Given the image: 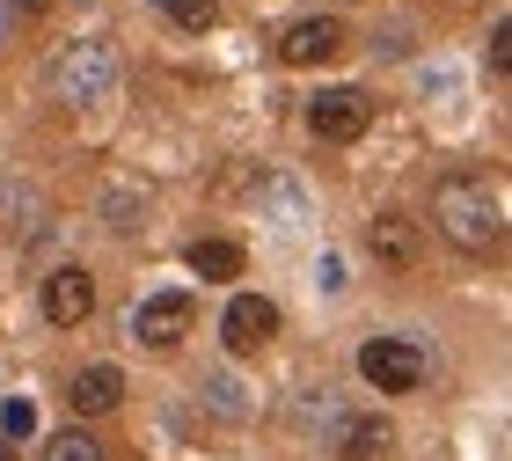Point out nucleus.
<instances>
[{
  "label": "nucleus",
  "mask_w": 512,
  "mask_h": 461,
  "mask_svg": "<svg viewBox=\"0 0 512 461\" xmlns=\"http://www.w3.org/2000/svg\"><path fill=\"white\" fill-rule=\"evenodd\" d=\"M432 227L454 249H498L505 242V205L483 176H447L432 191Z\"/></svg>",
  "instance_id": "1"
},
{
  "label": "nucleus",
  "mask_w": 512,
  "mask_h": 461,
  "mask_svg": "<svg viewBox=\"0 0 512 461\" xmlns=\"http://www.w3.org/2000/svg\"><path fill=\"white\" fill-rule=\"evenodd\" d=\"M110 81H118V59H110L103 37L59 44V59H52V96H59V103H74V110H81V103H103Z\"/></svg>",
  "instance_id": "2"
},
{
  "label": "nucleus",
  "mask_w": 512,
  "mask_h": 461,
  "mask_svg": "<svg viewBox=\"0 0 512 461\" xmlns=\"http://www.w3.org/2000/svg\"><path fill=\"white\" fill-rule=\"evenodd\" d=\"M359 374L374 396H410L417 381H425V352H417L410 337H366L359 344Z\"/></svg>",
  "instance_id": "3"
},
{
  "label": "nucleus",
  "mask_w": 512,
  "mask_h": 461,
  "mask_svg": "<svg viewBox=\"0 0 512 461\" xmlns=\"http://www.w3.org/2000/svg\"><path fill=\"white\" fill-rule=\"evenodd\" d=\"M366 125H374V103H366L359 96V88H315V96H308V132H315V140H359V132Z\"/></svg>",
  "instance_id": "4"
},
{
  "label": "nucleus",
  "mask_w": 512,
  "mask_h": 461,
  "mask_svg": "<svg viewBox=\"0 0 512 461\" xmlns=\"http://www.w3.org/2000/svg\"><path fill=\"white\" fill-rule=\"evenodd\" d=\"M191 315H198L191 293H147V301L132 308V337L154 344V352H169V344L191 337Z\"/></svg>",
  "instance_id": "5"
},
{
  "label": "nucleus",
  "mask_w": 512,
  "mask_h": 461,
  "mask_svg": "<svg viewBox=\"0 0 512 461\" xmlns=\"http://www.w3.org/2000/svg\"><path fill=\"white\" fill-rule=\"evenodd\" d=\"M220 337H227V352H235V359L264 352V344L278 337V308L264 301V293H235V301H227V315H220Z\"/></svg>",
  "instance_id": "6"
},
{
  "label": "nucleus",
  "mask_w": 512,
  "mask_h": 461,
  "mask_svg": "<svg viewBox=\"0 0 512 461\" xmlns=\"http://www.w3.org/2000/svg\"><path fill=\"white\" fill-rule=\"evenodd\" d=\"M337 52H344V22L337 15H300V22L278 30V59H286V66H322Z\"/></svg>",
  "instance_id": "7"
},
{
  "label": "nucleus",
  "mask_w": 512,
  "mask_h": 461,
  "mask_svg": "<svg viewBox=\"0 0 512 461\" xmlns=\"http://www.w3.org/2000/svg\"><path fill=\"white\" fill-rule=\"evenodd\" d=\"M44 315L59 322V330H74V322L96 315V279H88L81 264H59L52 279H44Z\"/></svg>",
  "instance_id": "8"
},
{
  "label": "nucleus",
  "mask_w": 512,
  "mask_h": 461,
  "mask_svg": "<svg viewBox=\"0 0 512 461\" xmlns=\"http://www.w3.org/2000/svg\"><path fill=\"white\" fill-rule=\"evenodd\" d=\"M66 403H74V418H103V410H118V403H125V374H118L110 359L81 366V374L66 381Z\"/></svg>",
  "instance_id": "9"
},
{
  "label": "nucleus",
  "mask_w": 512,
  "mask_h": 461,
  "mask_svg": "<svg viewBox=\"0 0 512 461\" xmlns=\"http://www.w3.org/2000/svg\"><path fill=\"white\" fill-rule=\"evenodd\" d=\"M366 249H374V264L410 271L417 264V220L410 213H374V220H366Z\"/></svg>",
  "instance_id": "10"
},
{
  "label": "nucleus",
  "mask_w": 512,
  "mask_h": 461,
  "mask_svg": "<svg viewBox=\"0 0 512 461\" xmlns=\"http://www.w3.org/2000/svg\"><path fill=\"white\" fill-rule=\"evenodd\" d=\"M337 454L344 461H395V425L388 418H337Z\"/></svg>",
  "instance_id": "11"
},
{
  "label": "nucleus",
  "mask_w": 512,
  "mask_h": 461,
  "mask_svg": "<svg viewBox=\"0 0 512 461\" xmlns=\"http://www.w3.org/2000/svg\"><path fill=\"white\" fill-rule=\"evenodd\" d=\"M183 271H191V279H242V242L198 235L191 249H183Z\"/></svg>",
  "instance_id": "12"
},
{
  "label": "nucleus",
  "mask_w": 512,
  "mask_h": 461,
  "mask_svg": "<svg viewBox=\"0 0 512 461\" xmlns=\"http://www.w3.org/2000/svg\"><path fill=\"white\" fill-rule=\"evenodd\" d=\"M161 15L176 22V30H191V37H205L220 22V0H161Z\"/></svg>",
  "instance_id": "13"
},
{
  "label": "nucleus",
  "mask_w": 512,
  "mask_h": 461,
  "mask_svg": "<svg viewBox=\"0 0 512 461\" xmlns=\"http://www.w3.org/2000/svg\"><path fill=\"white\" fill-rule=\"evenodd\" d=\"M37 461H103V440H96V432H59V440H44V454Z\"/></svg>",
  "instance_id": "14"
},
{
  "label": "nucleus",
  "mask_w": 512,
  "mask_h": 461,
  "mask_svg": "<svg viewBox=\"0 0 512 461\" xmlns=\"http://www.w3.org/2000/svg\"><path fill=\"white\" fill-rule=\"evenodd\" d=\"M0 432H8V440H30V432H37V403L8 396V403H0Z\"/></svg>",
  "instance_id": "15"
},
{
  "label": "nucleus",
  "mask_w": 512,
  "mask_h": 461,
  "mask_svg": "<svg viewBox=\"0 0 512 461\" xmlns=\"http://www.w3.org/2000/svg\"><path fill=\"white\" fill-rule=\"evenodd\" d=\"M483 59H491V74H498V81L512 74V15L491 22V44H483Z\"/></svg>",
  "instance_id": "16"
},
{
  "label": "nucleus",
  "mask_w": 512,
  "mask_h": 461,
  "mask_svg": "<svg viewBox=\"0 0 512 461\" xmlns=\"http://www.w3.org/2000/svg\"><path fill=\"white\" fill-rule=\"evenodd\" d=\"M103 213H110V227H118V235H132V227H139V213H147V198L110 191V198H103Z\"/></svg>",
  "instance_id": "17"
},
{
  "label": "nucleus",
  "mask_w": 512,
  "mask_h": 461,
  "mask_svg": "<svg viewBox=\"0 0 512 461\" xmlns=\"http://www.w3.org/2000/svg\"><path fill=\"white\" fill-rule=\"evenodd\" d=\"M271 213H278V227H300V220H308V205H300V191H293V183H271Z\"/></svg>",
  "instance_id": "18"
},
{
  "label": "nucleus",
  "mask_w": 512,
  "mask_h": 461,
  "mask_svg": "<svg viewBox=\"0 0 512 461\" xmlns=\"http://www.w3.org/2000/svg\"><path fill=\"white\" fill-rule=\"evenodd\" d=\"M205 396H213V403L227 410V418H242V396H235V381H227V374H213V381H205Z\"/></svg>",
  "instance_id": "19"
},
{
  "label": "nucleus",
  "mask_w": 512,
  "mask_h": 461,
  "mask_svg": "<svg viewBox=\"0 0 512 461\" xmlns=\"http://www.w3.org/2000/svg\"><path fill=\"white\" fill-rule=\"evenodd\" d=\"M15 44V15H8V0H0V52Z\"/></svg>",
  "instance_id": "20"
},
{
  "label": "nucleus",
  "mask_w": 512,
  "mask_h": 461,
  "mask_svg": "<svg viewBox=\"0 0 512 461\" xmlns=\"http://www.w3.org/2000/svg\"><path fill=\"white\" fill-rule=\"evenodd\" d=\"M8 15L22 22V15H44V0H8Z\"/></svg>",
  "instance_id": "21"
},
{
  "label": "nucleus",
  "mask_w": 512,
  "mask_h": 461,
  "mask_svg": "<svg viewBox=\"0 0 512 461\" xmlns=\"http://www.w3.org/2000/svg\"><path fill=\"white\" fill-rule=\"evenodd\" d=\"M0 461H15V447H8V440H0Z\"/></svg>",
  "instance_id": "22"
}]
</instances>
